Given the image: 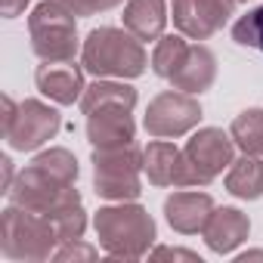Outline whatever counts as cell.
Returning a JSON list of instances; mask_svg holds the SVG:
<instances>
[{"label":"cell","instance_id":"1","mask_svg":"<svg viewBox=\"0 0 263 263\" xmlns=\"http://www.w3.org/2000/svg\"><path fill=\"white\" fill-rule=\"evenodd\" d=\"M74 180H78V158L68 149L56 146L34 155V161L25 171H19L16 183L10 186V201L34 214H50L53 208L81 198Z\"/></svg>","mask_w":263,"mask_h":263},{"label":"cell","instance_id":"2","mask_svg":"<svg viewBox=\"0 0 263 263\" xmlns=\"http://www.w3.org/2000/svg\"><path fill=\"white\" fill-rule=\"evenodd\" d=\"M81 65L93 78H140L149 65V56L143 50V41L130 34L127 28L99 25L87 34L81 47Z\"/></svg>","mask_w":263,"mask_h":263},{"label":"cell","instance_id":"3","mask_svg":"<svg viewBox=\"0 0 263 263\" xmlns=\"http://www.w3.org/2000/svg\"><path fill=\"white\" fill-rule=\"evenodd\" d=\"M99 245L108 257L115 260H140L149 254L152 241H155V220L149 217L146 208L134 204V201H118V204H105L96 211L93 217Z\"/></svg>","mask_w":263,"mask_h":263},{"label":"cell","instance_id":"4","mask_svg":"<svg viewBox=\"0 0 263 263\" xmlns=\"http://www.w3.org/2000/svg\"><path fill=\"white\" fill-rule=\"evenodd\" d=\"M59 235L44 214L10 204L0 220V254L7 260H47L53 257Z\"/></svg>","mask_w":263,"mask_h":263},{"label":"cell","instance_id":"5","mask_svg":"<svg viewBox=\"0 0 263 263\" xmlns=\"http://www.w3.org/2000/svg\"><path fill=\"white\" fill-rule=\"evenodd\" d=\"M31 50L41 62L74 59L78 53V16L62 0H41L28 16Z\"/></svg>","mask_w":263,"mask_h":263},{"label":"cell","instance_id":"6","mask_svg":"<svg viewBox=\"0 0 263 263\" xmlns=\"http://www.w3.org/2000/svg\"><path fill=\"white\" fill-rule=\"evenodd\" d=\"M143 152L127 143L111 149H93V189L108 201H137L143 192Z\"/></svg>","mask_w":263,"mask_h":263},{"label":"cell","instance_id":"7","mask_svg":"<svg viewBox=\"0 0 263 263\" xmlns=\"http://www.w3.org/2000/svg\"><path fill=\"white\" fill-rule=\"evenodd\" d=\"M186 161V186H208L214 183L229 164L235 161V140L220 127H201L183 146Z\"/></svg>","mask_w":263,"mask_h":263},{"label":"cell","instance_id":"8","mask_svg":"<svg viewBox=\"0 0 263 263\" xmlns=\"http://www.w3.org/2000/svg\"><path fill=\"white\" fill-rule=\"evenodd\" d=\"M59 130H62V115L53 105H47L41 99H25L16 105L13 121L4 130V140L16 152H34V149L47 146L50 140H56Z\"/></svg>","mask_w":263,"mask_h":263},{"label":"cell","instance_id":"9","mask_svg":"<svg viewBox=\"0 0 263 263\" xmlns=\"http://www.w3.org/2000/svg\"><path fill=\"white\" fill-rule=\"evenodd\" d=\"M201 121V105L192 93H183V90H164L158 93L149 108H146V130H149V137L155 140H174V137H183L189 134L192 127H198Z\"/></svg>","mask_w":263,"mask_h":263},{"label":"cell","instance_id":"10","mask_svg":"<svg viewBox=\"0 0 263 263\" xmlns=\"http://www.w3.org/2000/svg\"><path fill=\"white\" fill-rule=\"evenodd\" d=\"M174 25L183 37L208 41L235 13V0H174Z\"/></svg>","mask_w":263,"mask_h":263},{"label":"cell","instance_id":"11","mask_svg":"<svg viewBox=\"0 0 263 263\" xmlns=\"http://www.w3.org/2000/svg\"><path fill=\"white\" fill-rule=\"evenodd\" d=\"M84 65L74 59H62V62H41L34 71V84L37 90L53 99L56 105H74L84 96Z\"/></svg>","mask_w":263,"mask_h":263},{"label":"cell","instance_id":"12","mask_svg":"<svg viewBox=\"0 0 263 263\" xmlns=\"http://www.w3.org/2000/svg\"><path fill=\"white\" fill-rule=\"evenodd\" d=\"M214 214V198L208 192H195V186H183L180 192L167 195L164 201V217L171 223L174 232H183V235H195L208 226Z\"/></svg>","mask_w":263,"mask_h":263},{"label":"cell","instance_id":"13","mask_svg":"<svg viewBox=\"0 0 263 263\" xmlns=\"http://www.w3.org/2000/svg\"><path fill=\"white\" fill-rule=\"evenodd\" d=\"M143 171L152 186H186V161L183 149L171 140H155L143 149Z\"/></svg>","mask_w":263,"mask_h":263},{"label":"cell","instance_id":"14","mask_svg":"<svg viewBox=\"0 0 263 263\" xmlns=\"http://www.w3.org/2000/svg\"><path fill=\"white\" fill-rule=\"evenodd\" d=\"M137 137V124L127 108H102L87 115V140L93 149H111V146H127Z\"/></svg>","mask_w":263,"mask_h":263},{"label":"cell","instance_id":"15","mask_svg":"<svg viewBox=\"0 0 263 263\" xmlns=\"http://www.w3.org/2000/svg\"><path fill=\"white\" fill-rule=\"evenodd\" d=\"M251 232V220L238 208H214L208 226L201 229L208 248L214 254H232Z\"/></svg>","mask_w":263,"mask_h":263},{"label":"cell","instance_id":"16","mask_svg":"<svg viewBox=\"0 0 263 263\" xmlns=\"http://www.w3.org/2000/svg\"><path fill=\"white\" fill-rule=\"evenodd\" d=\"M217 78V56L211 53V47L204 44H189L183 65L177 68V74L171 78V84L183 93H204Z\"/></svg>","mask_w":263,"mask_h":263},{"label":"cell","instance_id":"17","mask_svg":"<svg viewBox=\"0 0 263 263\" xmlns=\"http://www.w3.org/2000/svg\"><path fill=\"white\" fill-rule=\"evenodd\" d=\"M167 25V4L164 0H127L124 7V28L137 34L143 44L158 41Z\"/></svg>","mask_w":263,"mask_h":263},{"label":"cell","instance_id":"18","mask_svg":"<svg viewBox=\"0 0 263 263\" xmlns=\"http://www.w3.org/2000/svg\"><path fill=\"white\" fill-rule=\"evenodd\" d=\"M81 111L84 115H93V111H102V108H127L134 111L137 105V90L124 84L121 78L118 81H105V78H96V84H90L81 96Z\"/></svg>","mask_w":263,"mask_h":263},{"label":"cell","instance_id":"19","mask_svg":"<svg viewBox=\"0 0 263 263\" xmlns=\"http://www.w3.org/2000/svg\"><path fill=\"white\" fill-rule=\"evenodd\" d=\"M226 192L245 201L263 198V158L260 155H241L229 164L226 171Z\"/></svg>","mask_w":263,"mask_h":263},{"label":"cell","instance_id":"20","mask_svg":"<svg viewBox=\"0 0 263 263\" xmlns=\"http://www.w3.org/2000/svg\"><path fill=\"white\" fill-rule=\"evenodd\" d=\"M186 50H189V44H186L183 34H161V37L155 41L152 59H149V62H152V71H155L158 78L171 81V78L177 74V68L183 65Z\"/></svg>","mask_w":263,"mask_h":263},{"label":"cell","instance_id":"21","mask_svg":"<svg viewBox=\"0 0 263 263\" xmlns=\"http://www.w3.org/2000/svg\"><path fill=\"white\" fill-rule=\"evenodd\" d=\"M229 134L235 140V146L248 155H260L263 158V108H248L241 111L232 127H229Z\"/></svg>","mask_w":263,"mask_h":263},{"label":"cell","instance_id":"22","mask_svg":"<svg viewBox=\"0 0 263 263\" xmlns=\"http://www.w3.org/2000/svg\"><path fill=\"white\" fill-rule=\"evenodd\" d=\"M232 41L238 47H248V50H257L263 53V7L245 13L241 19H235L232 25Z\"/></svg>","mask_w":263,"mask_h":263},{"label":"cell","instance_id":"23","mask_svg":"<svg viewBox=\"0 0 263 263\" xmlns=\"http://www.w3.org/2000/svg\"><path fill=\"white\" fill-rule=\"evenodd\" d=\"M62 4L74 13V16H96L102 10H111L118 4H124V0H62Z\"/></svg>","mask_w":263,"mask_h":263},{"label":"cell","instance_id":"24","mask_svg":"<svg viewBox=\"0 0 263 263\" xmlns=\"http://www.w3.org/2000/svg\"><path fill=\"white\" fill-rule=\"evenodd\" d=\"M96 248L93 245H81V238H74V241H65L53 257L56 260H96Z\"/></svg>","mask_w":263,"mask_h":263},{"label":"cell","instance_id":"25","mask_svg":"<svg viewBox=\"0 0 263 263\" xmlns=\"http://www.w3.org/2000/svg\"><path fill=\"white\" fill-rule=\"evenodd\" d=\"M152 260H164V257H174V260H189V263H201V257L195 251H183V248H155L149 254Z\"/></svg>","mask_w":263,"mask_h":263},{"label":"cell","instance_id":"26","mask_svg":"<svg viewBox=\"0 0 263 263\" xmlns=\"http://www.w3.org/2000/svg\"><path fill=\"white\" fill-rule=\"evenodd\" d=\"M28 7V0H0V13H4V19H16L22 16Z\"/></svg>","mask_w":263,"mask_h":263},{"label":"cell","instance_id":"27","mask_svg":"<svg viewBox=\"0 0 263 263\" xmlns=\"http://www.w3.org/2000/svg\"><path fill=\"white\" fill-rule=\"evenodd\" d=\"M0 164H4V192H10V180H13V161H10V155H4L0 158Z\"/></svg>","mask_w":263,"mask_h":263},{"label":"cell","instance_id":"28","mask_svg":"<svg viewBox=\"0 0 263 263\" xmlns=\"http://www.w3.org/2000/svg\"><path fill=\"white\" fill-rule=\"evenodd\" d=\"M248 257H260V260H263V251H245V254H238L235 260H248Z\"/></svg>","mask_w":263,"mask_h":263},{"label":"cell","instance_id":"29","mask_svg":"<svg viewBox=\"0 0 263 263\" xmlns=\"http://www.w3.org/2000/svg\"><path fill=\"white\" fill-rule=\"evenodd\" d=\"M235 4H248V0H235Z\"/></svg>","mask_w":263,"mask_h":263}]
</instances>
